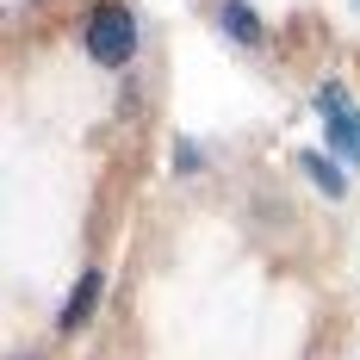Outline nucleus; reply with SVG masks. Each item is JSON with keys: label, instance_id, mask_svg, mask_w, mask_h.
I'll list each match as a JSON object with an SVG mask.
<instances>
[{"label": "nucleus", "instance_id": "6", "mask_svg": "<svg viewBox=\"0 0 360 360\" xmlns=\"http://www.w3.org/2000/svg\"><path fill=\"white\" fill-rule=\"evenodd\" d=\"M174 168H180V174H199V168H205L199 143H186V137H180V143H174Z\"/></svg>", "mask_w": 360, "mask_h": 360}, {"label": "nucleus", "instance_id": "5", "mask_svg": "<svg viewBox=\"0 0 360 360\" xmlns=\"http://www.w3.org/2000/svg\"><path fill=\"white\" fill-rule=\"evenodd\" d=\"M217 25H224V37H236V44H261V19H255L249 0H224L217 6Z\"/></svg>", "mask_w": 360, "mask_h": 360}, {"label": "nucleus", "instance_id": "1", "mask_svg": "<svg viewBox=\"0 0 360 360\" xmlns=\"http://www.w3.org/2000/svg\"><path fill=\"white\" fill-rule=\"evenodd\" d=\"M87 56L100 63V69H124L131 56H137V19H131V6H94V19H87Z\"/></svg>", "mask_w": 360, "mask_h": 360}, {"label": "nucleus", "instance_id": "2", "mask_svg": "<svg viewBox=\"0 0 360 360\" xmlns=\"http://www.w3.org/2000/svg\"><path fill=\"white\" fill-rule=\"evenodd\" d=\"M323 131H329V149L342 155V162H360V112H354V100L329 81L323 87Z\"/></svg>", "mask_w": 360, "mask_h": 360}, {"label": "nucleus", "instance_id": "3", "mask_svg": "<svg viewBox=\"0 0 360 360\" xmlns=\"http://www.w3.org/2000/svg\"><path fill=\"white\" fill-rule=\"evenodd\" d=\"M100 298H106V274H81V280H75V292H69V304L56 311V329H63V335H75V329L100 311Z\"/></svg>", "mask_w": 360, "mask_h": 360}, {"label": "nucleus", "instance_id": "4", "mask_svg": "<svg viewBox=\"0 0 360 360\" xmlns=\"http://www.w3.org/2000/svg\"><path fill=\"white\" fill-rule=\"evenodd\" d=\"M298 168H304V180H311V186H317L323 199H348V174H342V168L329 162L323 149H304V155H298Z\"/></svg>", "mask_w": 360, "mask_h": 360}]
</instances>
